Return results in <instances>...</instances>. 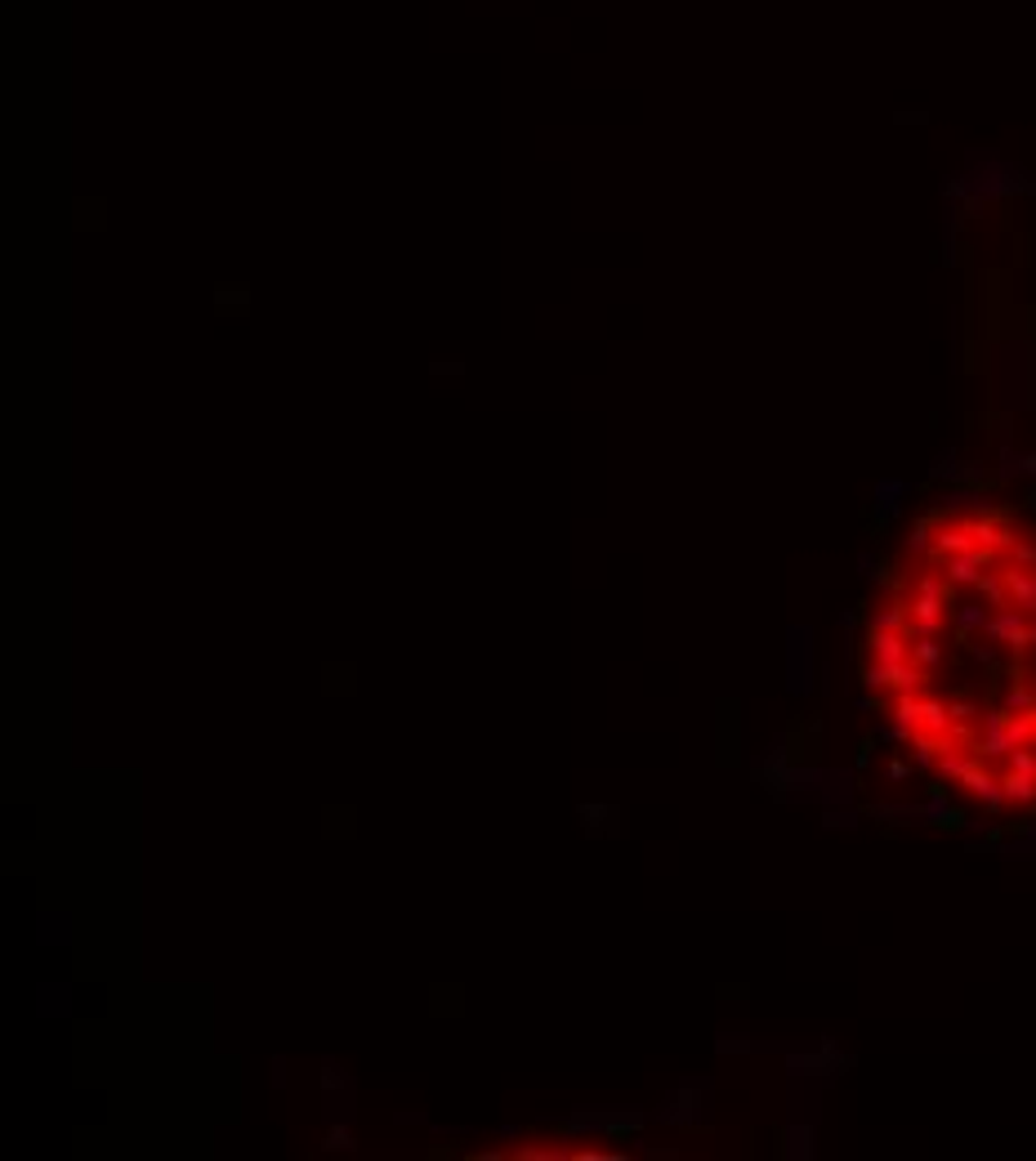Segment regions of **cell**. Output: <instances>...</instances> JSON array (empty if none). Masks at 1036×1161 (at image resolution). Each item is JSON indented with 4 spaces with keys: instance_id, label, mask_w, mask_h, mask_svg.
<instances>
[{
    "instance_id": "8",
    "label": "cell",
    "mask_w": 1036,
    "mask_h": 1161,
    "mask_svg": "<svg viewBox=\"0 0 1036 1161\" xmlns=\"http://www.w3.org/2000/svg\"><path fill=\"white\" fill-rule=\"evenodd\" d=\"M894 738L898 742H911L920 732V693H894Z\"/></svg>"
},
{
    "instance_id": "4",
    "label": "cell",
    "mask_w": 1036,
    "mask_h": 1161,
    "mask_svg": "<svg viewBox=\"0 0 1036 1161\" xmlns=\"http://www.w3.org/2000/svg\"><path fill=\"white\" fill-rule=\"evenodd\" d=\"M947 608H952V604H943V598H934V594L911 590V598H907L911 634H930V639H939L943 626H947Z\"/></svg>"
},
{
    "instance_id": "1",
    "label": "cell",
    "mask_w": 1036,
    "mask_h": 1161,
    "mask_svg": "<svg viewBox=\"0 0 1036 1161\" xmlns=\"http://www.w3.org/2000/svg\"><path fill=\"white\" fill-rule=\"evenodd\" d=\"M983 634H988L992 643L1009 648L1015 657H1028L1032 648H1036V621L1023 613V608H1015V604H1001V608H996V613L983 621Z\"/></svg>"
},
{
    "instance_id": "10",
    "label": "cell",
    "mask_w": 1036,
    "mask_h": 1161,
    "mask_svg": "<svg viewBox=\"0 0 1036 1161\" xmlns=\"http://www.w3.org/2000/svg\"><path fill=\"white\" fill-rule=\"evenodd\" d=\"M974 751H979V760H988V764H1001V760H1009V751H1015V742H1009L1005 724H1001V728H996V724H983V738L974 742Z\"/></svg>"
},
{
    "instance_id": "17",
    "label": "cell",
    "mask_w": 1036,
    "mask_h": 1161,
    "mask_svg": "<svg viewBox=\"0 0 1036 1161\" xmlns=\"http://www.w3.org/2000/svg\"><path fill=\"white\" fill-rule=\"evenodd\" d=\"M930 545H934V519H920L907 536V554H930Z\"/></svg>"
},
{
    "instance_id": "12",
    "label": "cell",
    "mask_w": 1036,
    "mask_h": 1161,
    "mask_svg": "<svg viewBox=\"0 0 1036 1161\" xmlns=\"http://www.w3.org/2000/svg\"><path fill=\"white\" fill-rule=\"evenodd\" d=\"M1005 804H1019V809H1032L1036 804V773H1019V768H1005Z\"/></svg>"
},
{
    "instance_id": "15",
    "label": "cell",
    "mask_w": 1036,
    "mask_h": 1161,
    "mask_svg": "<svg viewBox=\"0 0 1036 1161\" xmlns=\"http://www.w3.org/2000/svg\"><path fill=\"white\" fill-rule=\"evenodd\" d=\"M1005 711H1009V715H1032V711H1036V688H1028V683H1015V688L1005 693Z\"/></svg>"
},
{
    "instance_id": "5",
    "label": "cell",
    "mask_w": 1036,
    "mask_h": 1161,
    "mask_svg": "<svg viewBox=\"0 0 1036 1161\" xmlns=\"http://www.w3.org/2000/svg\"><path fill=\"white\" fill-rule=\"evenodd\" d=\"M960 787H965L974 800L988 804V809H1005V782H1001V773H992V764H988V760L974 764L969 773L960 777Z\"/></svg>"
},
{
    "instance_id": "3",
    "label": "cell",
    "mask_w": 1036,
    "mask_h": 1161,
    "mask_svg": "<svg viewBox=\"0 0 1036 1161\" xmlns=\"http://www.w3.org/2000/svg\"><path fill=\"white\" fill-rule=\"evenodd\" d=\"M996 559L1001 554H992V549H983V545H974V549H960V554H943V559H934L943 572H947V581L952 585H979V577L988 568H996Z\"/></svg>"
},
{
    "instance_id": "19",
    "label": "cell",
    "mask_w": 1036,
    "mask_h": 1161,
    "mask_svg": "<svg viewBox=\"0 0 1036 1161\" xmlns=\"http://www.w3.org/2000/svg\"><path fill=\"white\" fill-rule=\"evenodd\" d=\"M983 621H988V617H983V608H960V626H965V630L983 626Z\"/></svg>"
},
{
    "instance_id": "9",
    "label": "cell",
    "mask_w": 1036,
    "mask_h": 1161,
    "mask_svg": "<svg viewBox=\"0 0 1036 1161\" xmlns=\"http://www.w3.org/2000/svg\"><path fill=\"white\" fill-rule=\"evenodd\" d=\"M974 764H979V751H974V747H952V742H947L934 768H939L943 782H956V787H960V777H965Z\"/></svg>"
},
{
    "instance_id": "21",
    "label": "cell",
    "mask_w": 1036,
    "mask_h": 1161,
    "mask_svg": "<svg viewBox=\"0 0 1036 1161\" xmlns=\"http://www.w3.org/2000/svg\"><path fill=\"white\" fill-rule=\"evenodd\" d=\"M1032 728H1036V711H1032Z\"/></svg>"
},
{
    "instance_id": "7",
    "label": "cell",
    "mask_w": 1036,
    "mask_h": 1161,
    "mask_svg": "<svg viewBox=\"0 0 1036 1161\" xmlns=\"http://www.w3.org/2000/svg\"><path fill=\"white\" fill-rule=\"evenodd\" d=\"M867 657L871 662H911V634L867 630Z\"/></svg>"
},
{
    "instance_id": "16",
    "label": "cell",
    "mask_w": 1036,
    "mask_h": 1161,
    "mask_svg": "<svg viewBox=\"0 0 1036 1161\" xmlns=\"http://www.w3.org/2000/svg\"><path fill=\"white\" fill-rule=\"evenodd\" d=\"M939 657H943L939 639H930V634H916V639H911V662H920L924 670H934V666H939Z\"/></svg>"
},
{
    "instance_id": "13",
    "label": "cell",
    "mask_w": 1036,
    "mask_h": 1161,
    "mask_svg": "<svg viewBox=\"0 0 1036 1161\" xmlns=\"http://www.w3.org/2000/svg\"><path fill=\"white\" fill-rule=\"evenodd\" d=\"M871 630H898V634H911V613H907V598H890L880 613H871ZM916 639V634H911Z\"/></svg>"
},
{
    "instance_id": "14",
    "label": "cell",
    "mask_w": 1036,
    "mask_h": 1161,
    "mask_svg": "<svg viewBox=\"0 0 1036 1161\" xmlns=\"http://www.w3.org/2000/svg\"><path fill=\"white\" fill-rule=\"evenodd\" d=\"M974 590H979L983 598H988V604H992V608H1001V604H1009V594H1005V577H1001V564H996V568H988V572H983V577H979V585H974Z\"/></svg>"
},
{
    "instance_id": "20",
    "label": "cell",
    "mask_w": 1036,
    "mask_h": 1161,
    "mask_svg": "<svg viewBox=\"0 0 1036 1161\" xmlns=\"http://www.w3.org/2000/svg\"><path fill=\"white\" fill-rule=\"evenodd\" d=\"M969 715H974V706H969V702H952V719H956V724H965Z\"/></svg>"
},
{
    "instance_id": "2",
    "label": "cell",
    "mask_w": 1036,
    "mask_h": 1161,
    "mask_svg": "<svg viewBox=\"0 0 1036 1161\" xmlns=\"http://www.w3.org/2000/svg\"><path fill=\"white\" fill-rule=\"evenodd\" d=\"M862 683L871 693H920L930 683V670L920 662H871L862 670Z\"/></svg>"
},
{
    "instance_id": "18",
    "label": "cell",
    "mask_w": 1036,
    "mask_h": 1161,
    "mask_svg": "<svg viewBox=\"0 0 1036 1161\" xmlns=\"http://www.w3.org/2000/svg\"><path fill=\"white\" fill-rule=\"evenodd\" d=\"M1005 559H1009V564H1023V568H1036V541H1023V536H1019L1015 549H1009Z\"/></svg>"
},
{
    "instance_id": "6",
    "label": "cell",
    "mask_w": 1036,
    "mask_h": 1161,
    "mask_svg": "<svg viewBox=\"0 0 1036 1161\" xmlns=\"http://www.w3.org/2000/svg\"><path fill=\"white\" fill-rule=\"evenodd\" d=\"M1001 577H1005V594L1009 604L1023 608L1032 621H1036V568H1023V564H1001Z\"/></svg>"
},
{
    "instance_id": "11",
    "label": "cell",
    "mask_w": 1036,
    "mask_h": 1161,
    "mask_svg": "<svg viewBox=\"0 0 1036 1161\" xmlns=\"http://www.w3.org/2000/svg\"><path fill=\"white\" fill-rule=\"evenodd\" d=\"M952 706L939 702V697H920V732H934V738H947L952 732Z\"/></svg>"
}]
</instances>
